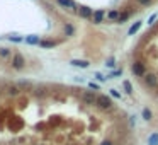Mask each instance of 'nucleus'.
<instances>
[{"label":"nucleus","mask_w":158,"mask_h":145,"mask_svg":"<svg viewBox=\"0 0 158 145\" xmlns=\"http://www.w3.org/2000/svg\"><path fill=\"white\" fill-rule=\"evenodd\" d=\"M141 116H143V119H146V121H150V119L153 118V115H151V111L148 108H145L143 111H141Z\"/></svg>","instance_id":"ddd939ff"},{"label":"nucleus","mask_w":158,"mask_h":145,"mask_svg":"<svg viewBox=\"0 0 158 145\" xmlns=\"http://www.w3.org/2000/svg\"><path fill=\"white\" fill-rule=\"evenodd\" d=\"M71 65L73 67H78V68H88V62L87 60H71Z\"/></svg>","instance_id":"1a4fd4ad"},{"label":"nucleus","mask_w":158,"mask_h":145,"mask_svg":"<svg viewBox=\"0 0 158 145\" xmlns=\"http://www.w3.org/2000/svg\"><path fill=\"white\" fill-rule=\"evenodd\" d=\"M12 65H14V68H24V58L21 55H15Z\"/></svg>","instance_id":"6e6552de"},{"label":"nucleus","mask_w":158,"mask_h":145,"mask_svg":"<svg viewBox=\"0 0 158 145\" xmlns=\"http://www.w3.org/2000/svg\"><path fill=\"white\" fill-rule=\"evenodd\" d=\"M145 84H146L150 89H155V87H158V75L156 74H146L143 77Z\"/></svg>","instance_id":"7ed1b4c3"},{"label":"nucleus","mask_w":158,"mask_h":145,"mask_svg":"<svg viewBox=\"0 0 158 145\" xmlns=\"http://www.w3.org/2000/svg\"><path fill=\"white\" fill-rule=\"evenodd\" d=\"M99 145H114V142H112V140H102Z\"/></svg>","instance_id":"a878e982"},{"label":"nucleus","mask_w":158,"mask_h":145,"mask_svg":"<svg viewBox=\"0 0 158 145\" xmlns=\"http://www.w3.org/2000/svg\"><path fill=\"white\" fill-rule=\"evenodd\" d=\"M155 21H156V14H153V15H150V21H148V24H153Z\"/></svg>","instance_id":"c85d7f7f"},{"label":"nucleus","mask_w":158,"mask_h":145,"mask_svg":"<svg viewBox=\"0 0 158 145\" xmlns=\"http://www.w3.org/2000/svg\"><path fill=\"white\" fill-rule=\"evenodd\" d=\"M58 2V5L60 7H65V9H71V10H78V5H77V2H73V0H56Z\"/></svg>","instance_id":"39448f33"},{"label":"nucleus","mask_w":158,"mask_h":145,"mask_svg":"<svg viewBox=\"0 0 158 145\" xmlns=\"http://www.w3.org/2000/svg\"><path fill=\"white\" fill-rule=\"evenodd\" d=\"M55 45H56L55 41H43V43H41V46H43V48H53Z\"/></svg>","instance_id":"a211bd4d"},{"label":"nucleus","mask_w":158,"mask_h":145,"mask_svg":"<svg viewBox=\"0 0 158 145\" xmlns=\"http://www.w3.org/2000/svg\"><path fill=\"white\" fill-rule=\"evenodd\" d=\"M131 70H133V74L136 75V77H145L146 75V65L141 62V60H136L134 63H133V67H131Z\"/></svg>","instance_id":"f03ea898"},{"label":"nucleus","mask_w":158,"mask_h":145,"mask_svg":"<svg viewBox=\"0 0 158 145\" xmlns=\"http://www.w3.org/2000/svg\"><path fill=\"white\" fill-rule=\"evenodd\" d=\"M106 65H107V67H114V65H116V60H114V58H109Z\"/></svg>","instance_id":"393cba45"},{"label":"nucleus","mask_w":158,"mask_h":145,"mask_svg":"<svg viewBox=\"0 0 158 145\" xmlns=\"http://www.w3.org/2000/svg\"><path fill=\"white\" fill-rule=\"evenodd\" d=\"M121 74H122L121 70H114V72H110V75H109V77H118V75H121Z\"/></svg>","instance_id":"bb28decb"},{"label":"nucleus","mask_w":158,"mask_h":145,"mask_svg":"<svg viewBox=\"0 0 158 145\" xmlns=\"http://www.w3.org/2000/svg\"><path fill=\"white\" fill-rule=\"evenodd\" d=\"M140 27H141V21H140V22H134V24H133V26L129 27L128 34H129V36H133V34H136L138 31H140Z\"/></svg>","instance_id":"9b49d317"},{"label":"nucleus","mask_w":158,"mask_h":145,"mask_svg":"<svg viewBox=\"0 0 158 145\" xmlns=\"http://www.w3.org/2000/svg\"><path fill=\"white\" fill-rule=\"evenodd\" d=\"M97 108L104 109V111H109V109L112 108V101H110V97H107L106 94L97 96Z\"/></svg>","instance_id":"f257e3e1"},{"label":"nucleus","mask_w":158,"mask_h":145,"mask_svg":"<svg viewBox=\"0 0 158 145\" xmlns=\"http://www.w3.org/2000/svg\"><path fill=\"white\" fill-rule=\"evenodd\" d=\"M119 17H121L119 10H110L109 12V19H110V21H119Z\"/></svg>","instance_id":"2eb2a0df"},{"label":"nucleus","mask_w":158,"mask_h":145,"mask_svg":"<svg viewBox=\"0 0 158 145\" xmlns=\"http://www.w3.org/2000/svg\"><path fill=\"white\" fill-rule=\"evenodd\" d=\"M34 94H36L37 97H43L44 94H46V91H44L43 87H39V89H36V91H34Z\"/></svg>","instance_id":"412c9836"},{"label":"nucleus","mask_w":158,"mask_h":145,"mask_svg":"<svg viewBox=\"0 0 158 145\" xmlns=\"http://www.w3.org/2000/svg\"><path fill=\"white\" fill-rule=\"evenodd\" d=\"M78 14H80L82 17H85V19H88V17H94V12H92V9H88V7H80V9H78Z\"/></svg>","instance_id":"0eeeda50"},{"label":"nucleus","mask_w":158,"mask_h":145,"mask_svg":"<svg viewBox=\"0 0 158 145\" xmlns=\"http://www.w3.org/2000/svg\"><path fill=\"white\" fill-rule=\"evenodd\" d=\"M156 96H158V91H156Z\"/></svg>","instance_id":"c756f323"},{"label":"nucleus","mask_w":158,"mask_h":145,"mask_svg":"<svg viewBox=\"0 0 158 145\" xmlns=\"http://www.w3.org/2000/svg\"><path fill=\"white\" fill-rule=\"evenodd\" d=\"M129 15H131V12H124V14H121V17H119V21H118V22H119V24L126 22V21L129 19Z\"/></svg>","instance_id":"f3484780"},{"label":"nucleus","mask_w":158,"mask_h":145,"mask_svg":"<svg viewBox=\"0 0 158 145\" xmlns=\"http://www.w3.org/2000/svg\"><path fill=\"white\" fill-rule=\"evenodd\" d=\"M82 99H83L85 104L92 106V104H97V96L92 92V91H85L83 94H82Z\"/></svg>","instance_id":"20e7f679"},{"label":"nucleus","mask_w":158,"mask_h":145,"mask_svg":"<svg viewBox=\"0 0 158 145\" xmlns=\"http://www.w3.org/2000/svg\"><path fill=\"white\" fill-rule=\"evenodd\" d=\"M0 56H4V58L10 56V50L9 48H0Z\"/></svg>","instance_id":"6ab92c4d"},{"label":"nucleus","mask_w":158,"mask_h":145,"mask_svg":"<svg viewBox=\"0 0 158 145\" xmlns=\"http://www.w3.org/2000/svg\"><path fill=\"white\" fill-rule=\"evenodd\" d=\"M148 145H158V133H151L148 137Z\"/></svg>","instance_id":"f8f14e48"},{"label":"nucleus","mask_w":158,"mask_h":145,"mask_svg":"<svg viewBox=\"0 0 158 145\" xmlns=\"http://www.w3.org/2000/svg\"><path fill=\"white\" fill-rule=\"evenodd\" d=\"M7 96H19V92H21V87L19 86H9L7 89L4 91Z\"/></svg>","instance_id":"423d86ee"},{"label":"nucleus","mask_w":158,"mask_h":145,"mask_svg":"<svg viewBox=\"0 0 158 145\" xmlns=\"http://www.w3.org/2000/svg\"><path fill=\"white\" fill-rule=\"evenodd\" d=\"M75 33V27L71 26V24H65V34L66 36H73Z\"/></svg>","instance_id":"4468645a"},{"label":"nucleus","mask_w":158,"mask_h":145,"mask_svg":"<svg viewBox=\"0 0 158 145\" xmlns=\"http://www.w3.org/2000/svg\"><path fill=\"white\" fill-rule=\"evenodd\" d=\"M122 87H124V91H126L128 94H133V86H131V82H129V80H124V82H122Z\"/></svg>","instance_id":"dca6fc26"},{"label":"nucleus","mask_w":158,"mask_h":145,"mask_svg":"<svg viewBox=\"0 0 158 145\" xmlns=\"http://www.w3.org/2000/svg\"><path fill=\"white\" fill-rule=\"evenodd\" d=\"M9 39H10L12 43H21L22 38H21V36H9Z\"/></svg>","instance_id":"5701e85b"},{"label":"nucleus","mask_w":158,"mask_h":145,"mask_svg":"<svg viewBox=\"0 0 158 145\" xmlns=\"http://www.w3.org/2000/svg\"><path fill=\"white\" fill-rule=\"evenodd\" d=\"M26 41L29 43V45H36V43H39L37 36H29V38H26Z\"/></svg>","instance_id":"aec40b11"},{"label":"nucleus","mask_w":158,"mask_h":145,"mask_svg":"<svg viewBox=\"0 0 158 145\" xmlns=\"http://www.w3.org/2000/svg\"><path fill=\"white\" fill-rule=\"evenodd\" d=\"M110 96H112V97H116V99H119V97H121V94H119L116 89H110Z\"/></svg>","instance_id":"b1692460"},{"label":"nucleus","mask_w":158,"mask_h":145,"mask_svg":"<svg viewBox=\"0 0 158 145\" xmlns=\"http://www.w3.org/2000/svg\"><path fill=\"white\" fill-rule=\"evenodd\" d=\"M102 19H104V12H102V10L94 12V17H92L94 24H100V22H102Z\"/></svg>","instance_id":"9d476101"},{"label":"nucleus","mask_w":158,"mask_h":145,"mask_svg":"<svg viewBox=\"0 0 158 145\" xmlns=\"http://www.w3.org/2000/svg\"><path fill=\"white\" fill-rule=\"evenodd\" d=\"M138 2H140L141 5H150L151 2H153V0H138Z\"/></svg>","instance_id":"cd10ccee"},{"label":"nucleus","mask_w":158,"mask_h":145,"mask_svg":"<svg viewBox=\"0 0 158 145\" xmlns=\"http://www.w3.org/2000/svg\"><path fill=\"white\" fill-rule=\"evenodd\" d=\"M94 77H95V80H99V82H106L107 80V77H104L102 74H95Z\"/></svg>","instance_id":"4be33fe9"}]
</instances>
